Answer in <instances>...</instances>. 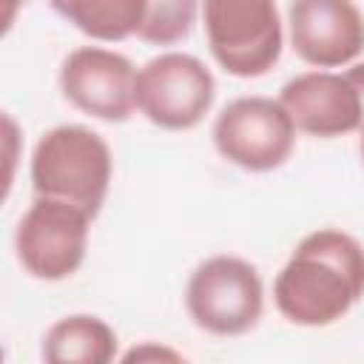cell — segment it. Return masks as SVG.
Listing matches in <instances>:
<instances>
[{"instance_id":"6da1fadb","label":"cell","mask_w":364,"mask_h":364,"mask_svg":"<svg viewBox=\"0 0 364 364\" xmlns=\"http://www.w3.org/2000/svg\"><path fill=\"white\" fill-rule=\"evenodd\" d=\"M364 299V245L338 228L301 236L273 282L276 310L296 327H330Z\"/></svg>"},{"instance_id":"7a4b0ae2","label":"cell","mask_w":364,"mask_h":364,"mask_svg":"<svg viewBox=\"0 0 364 364\" xmlns=\"http://www.w3.org/2000/svg\"><path fill=\"white\" fill-rule=\"evenodd\" d=\"M28 176L34 196H57L97 216L111 188L114 156L97 131L57 125L37 139Z\"/></svg>"},{"instance_id":"3957f363","label":"cell","mask_w":364,"mask_h":364,"mask_svg":"<svg viewBox=\"0 0 364 364\" xmlns=\"http://www.w3.org/2000/svg\"><path fill=\"white\" fill-rule=\"evenodd\" d=\"M191 321L219 338L250 333L264 313V284L259 270L230 253L210 256L193 267L185 284Z\"/></svg>"},{"instance_id":"277c9868","label":"cell","mask_w":364,"mask_h":364,"mask_svg":"<svg viewBox=\"0 0 364 364\" xmlns=\"http://www.w3.org/2000/svg\"><path fill=\"white\" fill-rule=\"evenodd\" d=\"M210 57L233 77L267 74L284 46L276 0H202Z\"/></svg>"},{"instance_id":"5b68a950","label":"cell","mask_w":364,"mask_h":364,"mask_svg":"<svg viewBox=\"0 0 364 364\" xmlns=\"http://www.w3.org/2000/svg\"><path fill=\"white\" fill-rule=\"evenodd\" d=\"M91 213L57 199L34 196L14 230V253L20 267L40 282H63L74 276L88 250Z\"/></svg>"},{"instance_id":"8992f818","label":"cell","mask_w":364,"mask_h":364,"mask_svg":"<svg viewBox=\"0 0 364 364\" xmlns=\"http://www.w3.org/2000/svg\"><path fill=\"white\" fill-rule=\"evenodd\" d=\"M136 111L162 131L196 128L216 100L210 68L185 51H162L136 68Z\"/></svg>"},{"instance_id":"52a82bcc","label":"cell","mask_w":364,"mask_h":364,"mask_svg":"<svg viewBox=\"0 0 364 364\" xmlns=\"http://www.w3.org/2000/svg\"><path fill=\"white\" fill-rule=\"evenodd\" d=\"M213 148L230 165L267 173L282 168L296 145V125L273 97H236L213 119Z\"/></svg>"},{"instance_id":"ba28073f","label":"cell","mask_w":364,"mask_h":364,"mask_svg":"<svg viewBox=\"0 0 364 364\" xmlns=\"http://www.w3.org/2000/svg\"><path fill=\"white\" fill-rule=\"evenodd\" d=\"M279 102L290 114L296 131L318 139L347 136L364 128V63L344 71L316 68L290 77Z\"/></svg>"},{"instance_id":"9c48e42d","label":"cell","mask_w":364,"mask_h":364,"mask_svg":"<svg viewBox=\"0 0 364 364\" xmlns=\"http://www.w3.org/2000/svg\"><path fill=\"white\" fill-rule=\"evenodd\" d=\"M60 91L94 119L125 122L136 111V68L119 51L80 46L60 65Z\"/></svg>"},{"instance_id":"30bf717a","label":"cell","mask_w":364,"mask_h":364,"mask_svg":"<svg viewBox=\"0 0 364 364\" xmlns=\"http://www.w3.org/2000/svg\"><path fill=\"white\" fill-rule=\"evenodd\" d=\"M287 31L296 57L313 68H344L364 51V14L355 0H290Z\"/></svg>"},{"instance_id":"8fae6325","label":"cell","mask_w":364,"mask_h":364,"mask_svg":"<svg viewBox=\"0 0 364 364\" xmlns=\"http://www.w3.org/2000/svg\"><path fill=\"white\" fill-rule=\"evenodd\" d=\"M40 353L48 364H108L117 355V333L100 316H65L46 330Z\"/></svg>"},{"instance_id":"7c38bea8","label":"cell","mask_w":364,"mask_h":364,"mask_svg":"<svg viewBox=\"0 0 364 364\" xmlns=\"http://www.w3.org/2000/svg\"><path fill=\"white\" fill-rule=\"evenodd\" d=\"M77 31L100 43L134 37L142 23V0H48Z\"/></svg>"},{"instance_id":"4fadbf2b","label":"cell","mask_w":364,"mask_h":364,"mask_svg":"<svg viewBox=\"0 0 364 364\" xmlns=\"http://www.w3.org/2000/svg\"><path fill=\"white\" fill-rule=\"evenodd\" d=\"M199 0H142V23L136 37L148 46L182 43L196 23Z\"/></svg>"},{"instance_id":"5bb4252c","label":"cell","mask_w":364,"mask_h":364,"mask_svg":"<svg viewBox=\"0 0 364 364\" xmlns=\"http://www.w3.org/2000/svg\"><path fill=\"white\" fill-rule=\"evenodd\" d=\"M125 361H142V358H171V361H179L182 355L168 350V347H154V344H142V347H134L131 353L122 355Z\"/></svg>"},{"instance_id":"9a60e30c","label":"cell","mask_w":364,"mask_h":364,"mask_svg":"<svg viewBox=\"0 0 364 364\" xmlns=\"http://www.w3.org/2000/svg\"><path fill=\"white\" fill-rule=\"evenodd\" d=\"M28 0H3V28L9 31L14 26V17H17V9L26 6Z\"/></svg>"},{"instance_id":"2e32d148","label":"cell","mask_w":364,"mask_h":364,"mask_svg":"<svg viewBox=\"0 0 364 364\" xmlns=\"http://www.w3.org/2000/svg\"><path fill=\"white\" fill-rule=\"evenodd\" d=\"M358 134H361V139H358V154H361V162H364V128H361Z\"/></svg>"}]
</instances>
